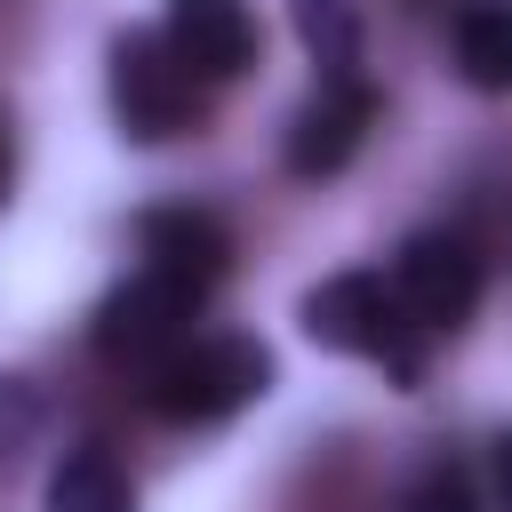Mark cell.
Returning a JSON list of instances; mask_svg holds the SVG:
<instances>
[{
    "label": "cell",
    "instance_id": "6da1fadb",
    "mask_svg": "<svg viewBox=\"0 0 512 512\" xmlns=\"http://www.w3.org/2000/svg\"><path fill=\"white\" fill-rule=\"evenodd\" d=\"M304 336L352 360H376L392 384H424V328L408 320V304L392 296L384 272H336L304 296Z\"/></svg>",
    "mask_w": 512,
    "mask_h": 512
},
{
    "label": "cell",
    "instance_id": "7a4b0ae2",
    "mask_svg": "<svg viewBox=\"0 0 512 512\" xmlns=\"http://www.w3.org/2000/svg\"><path fill=\"white\" fill-rule=\"evenodd\" d=\"M272 384V352L256 336H184L144 368V408L160 424H224Z\"/></svg>",
    "mask_w": 512,
    "mask_h": 512
},
{
    "label": "cell",
    "instance_id": "3957f363",
    "mask_svg": "<svg viewBox=\"0 0 512 512\" xmlns=\"http://www.w3.org/2000/svg\"><path fill=\"white\" fill-rule=\"evenodd\" d=\"M200 288H184V280H168V272H152V264H136L104 304H96V352L112 360V368H152V360H168L184 336H192V320H200Z\"/></svg>",
    "mask_w": 512,
    "mask_h": 512
},
{
    "label": "cell",
    "instance_id": "277c9868",
    "mask_svg": "<svg viewBox=\"0 0 512 512\" xmlns=\"http://www.w3.org/2000/svg\"><path fill=\"white\" fill-rule=\"evenodd\" d=\"M112 112L136 144H168L200 120V80L176 64V48L160 32H128L112 48Z\"/></svg>",
    "mask_w": 512,
    "mask_h": 512
},
{
    "label": "cell",
    "instance_id": "5b68a950",
    "mask_svg": "<svg viewBox=\"0 0 512 512\" xmlns=\"http://www.w3.org/2000/svg\"><path fill=\"white\" fill-rule=\"evenodd\" d=\"M384 280H392V296L408 304V320L424 336H456L480 312V256H472L464 232H416V240H400V256H392Z\"/></svg>",
    "mask_w": 512,
    "mask_h": 512
},
{
    "label": "cell",
    "instance_id": "8992f818",
    "mask_svg": "<svg viewBox=\"0 0 512 512\" xmlns=\"http://www.w3.org/2000/svg\"><path fill=\"white\" fill-rule=\"evenodd\" d=\"M160 40L176 48V64L208 88V80H240L256 64V8L248 0H168Z\"/></svg>",
    "mask_w": 512,
    "mask_h": 512
},
{
    "label": "cell",
    "instance_id": "52a82bcc",
    "mask_svg": "<svg viewBox=\"0 0 512 512\" xmlns=\"http://www.w3.org/2000/svg\"><path fill=\"white\" fill-rule=\"evenodd\" d=\"M368 120H376V88H368L360 72L320 80V88H312V104H304V112H296V128H288V176H336V168L360 152Z\"/></svg>",
    "mask_w": 512,
    "mask_h": 512
},
{
    "label": "cell",
    "instance_id": "ba28073f",
    "mask_svg": "<svg viewBox=\"0 0 512 512\" xmlns=\"http://www.w3.org/2000/svg\"><path fill=\"white\" fill-rule=\"evenodd\" d=\"M136 248H144V264L152 272H168V280H184V288H216L224 280V264H232V232L208 216V208H152L144 224H136Z\"/></svg>",
    "mask_w": 512,
    "mask_h": 512
},
{
    "label": "cell",
    "instance_id": "9c48e42d",
    "mask_svg": "<svg viewBox=\"0 0 512 512\" xmlns=\"http://www.w3.org/2000/svg\"><path fill=\"white\" fill-rule=\"evenodd\" d=\"M448 48L480 96H512V0H464L448 24Z\"/></svg>",
    "mask_w": 512,
    "mask_h": 512
},
{
    "label": "cell",
    "instance_id": "30bf717a",
    "mask_svg": "<svg viewBox=\"0 0 512 512\" xmlns=\"http://www.w3.org/2000/svg\"><path fill=\"white\" fill-rule=\"evenodd\" d=\"M48 512H136L128 472L112 464V448H72L48 472Z\"/></svg>",
    "mask_w": 512,
    "mask_h": 512
},
{
    "label": "cell",
    "instance_id": "8fae6325",
    "mask_svg": "<svg viewBox=\"0 0 512 512\" xmlns=\"http://www.w3.org/2000/svg\"><path fill=\"white\" fill-rule=\"evenodd\" d=\"M296 32H304L320 80L360 72V16H352V0H296Z\"/></svg>",
    "mask_w": 512,
    "mask_h": 512
},
{
    "label": "cell",
    "instance_id": "7c38bea8",
    "mask_svg": "<svg viewBox=\"0 0 512 512\" xmlns=\"http://www.w3.org/2000/svg\"><path fill=\"white\" fill-rule=\"evenodd\" d=\"M408 512H480V496H472V480H464L456 464H432V472L408 488Z\"/></svg>",
    "mask_w": 512,
    "mask_h": 512
},
{
    "label": "cell",
    "instance_id": "4fadbf2b",
    "mask_svg": "<svg viewBox=\"0 0 512 512\" xmlns=\"http://www.w3.org/2000/svg\"><path fill=\"white\" fill-rule=\"evenodd\" d=\"M496 496H504V504H512V432H504V440H496Z\"/></svg>",
    "mask_w": 512,
    "mask_h": 512
},
{
    "label": "cell",
    "instance_id": "5bb4252c",
    "mask_svg": "<svg viewBox=\"0 0 512 512\" xmlns=\"http://www.w3.org/2000/svg\"><path fill=\"white\" fill-rule=\"evenodd\" d=\"M8 168H16V160H8V120H0V200H8Z\"/></svg>",
    "mask_w": 512,
    "mask_h": 512
}]
</instances>
